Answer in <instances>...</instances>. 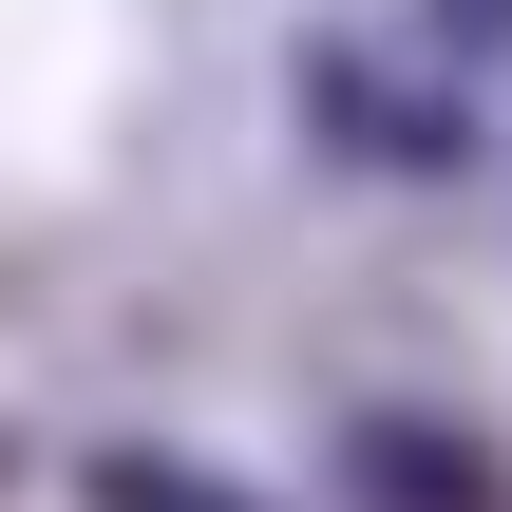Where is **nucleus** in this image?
Here are the masks:
<instances>
[{"instance_id": "obj_1", "label": "nucleus", "mask_w": 512, "mask_h": 512, "mask_svg": "<svg viewBox=\"0 0 512 512\" xmlns=\"http://www.w3.org/2000/svg\"><path fill=\"white\" fill-rule=\"evenodd\" d=\"M76 512H266V494L190 475V456H152V437H95V456H76Z\"/></svg>"}, {"instance_id": "obj_2", "label": "nucleus", "mask_w": 512, "mask_h": 512, "mask_svg": "<svg viewBox=\"0 0 512 512\" xmlns=\"http://www.w3.org/2000/svg\"><path fill=\"white\" fill-rule=\"evenodd\" d=\"M361 494H380V512H494L475 475H456V437H399V418L361 437Z\"/></svg>"}]
</instances>
